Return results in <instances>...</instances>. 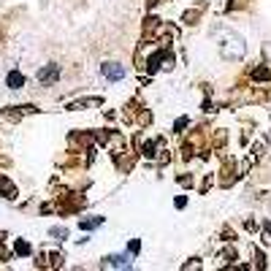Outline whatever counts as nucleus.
<instances>
[{"instance_id": "2", "label": "nucleus", "mask_w": 271, "mask_h": 271, "mask_svg": "<svg viewBox=\"0 0 271 271\" xmlns=\"http://www.w3.org/2000/svg\"><path fill=\"white\" fill-rule=\"evenodd\" d=\"M100 74H103V79H109V82H122L127 71H125V65H119V62H103Z\"/></svg>"}, {"instance_id": "5", "label": "nucleus", "mask_w": 271, "mask_h": 271, "mask_svg": "<svg viewBox=\"0 0 271 271\" xmlns=\"http://www.w3.org/2000/svg\"><path fill=\"white\" fill-rule=\"evenodd\" d=\"M163 62H174L171 52H165V49L155 52V57H149V65H147V71H149V74H157V71H160V65H163Z\"/></svg>"}, {"instance_id": "13", "label": "nucleus", "mask_w": 271, "mask_h": 271, "mask_svg": "<svg viewBox=\"0 0 271 271\" xmlns=\"http://www.w3.org/2000/svg\"><path fill=\"white\" fill-rule=\"evenodd\" d=\"M49 233H52L54 239H65V236H68V230H65V228H52Z\"/></svg>"}, {"instance_id": "6", "label": "nucleus", "mask_w": 271, "mask_h": 271, "mask_svg": "<svg viewBox=\"0 0 271 271\" xmlns=\"http://www.w3.org/2000/svg\"><path fill=\"white\" fill-rule=\"evenodd\" d=\"M6 84H9L11 90H22V87H25V76H22L19 71H11V74L6 76Z\"/></svg>"}, {"instance_id": "9", "label": "nucleus", "mask_w": 271, "mask_h": 271, "mask_svg": "<svg viewBox=\"0 0 271 271\" xmlns=\"http://www.w3.org/2000/svg\"><path fill=\"white\" fill-rule=\"evenodd\" d=\"M0 190H6V198H17V187H14L9 179H3V177H0Z\"/></svg>"}, {"instance_id": "3", "label": "nucleus", "mask_w": 271, "mask_h": 271, "mask_svg": "<svg viewBox=\"0 0 271 271\" xmlns=\"http://www.w3.org/2000/svg\"><path fill=\"white\" fill-rule=\"evenodd\" d=\"M36 79L41 82L44 87H49V84H54L60 79V65H54V62H49V65H44L41 71L36 74Z\"/></svg>"}, {"instance_id": "14", "label": "nucleus", "mask_w": 271, "mask_h": 271, "mask_svg": "<svg viewBox=\"0 0 271 271\" xmlns=\"http://www.w3.org/2000/svg\"><path fill=\"white\" fill-rule=\"evenodd\" d=\"M187 125H190V119H187V117H179L177 125H174V130H182V127H187Z\"/></svg>"}, {"instance_id": "12", "label": "nucleus", "mask_w": 271, "mask_h": 271, "mask_svg": "<svg viewBox=\"0 0 271 271\" xmlns=\"http://www.w3.org/2000/svg\"><path fill=\"white\" fill-rule=\"evenodd\" d=\"M17 252H19V255H30V244L19 239V242H17Z\"/></svg>"}, {"instance_id": "16", "label": "nucleus", "mask_w": 271, "mask_h": 271, "mask_svg": "<svg viewBox=\"0 0 271 271\" xmlns=\"http://www.w3.org/2000/svg\"><path fill=\"white\" fill-rule=\"evenodd\" d=\"M157 3H163V0H149V9H152V6H157Z\"/></svg>"}, {"instance_id": "15", "label": "nucleus", "mask_w": 271, "mask_h": 271, "mask_svg": "<svg viewBox=\"0 0 271 271\" xmlns=\"http://www.w3.org/2000/svg\"><path fill=\"white\" fill-rule=\"evenodd\" d=\"M139 250H141V242H130V244H127V252L139 255Z\"/></svg>"}, {"instance_id": "10", "label": "nucleus", "mask_w": 271, "mask_h": 271, "mask_svg": "<svg viewBox=\"0 0 271 271\" xmlns=\"http://www.w3.org/2000/svg\"><path fill=\"white\" fill-rule=\"evenodd\" d=\"M84 106H100V98H90V100H79V103H71V111H76V109H84Z\"/></svg>"}, {"instance_id": "8", "label": "nucleus", "mask_w": 271, "mask_h": 271, "mask_svg": "<svg viewBox=\"0 0 271 271\" xmlns=\"http://www.w3.org/2000/svg\"><path fill=\"white\" fill-rule=\"evenodd\" d=\"M252 79L255 82H268L271 79V71L266 65H258V68H252Z\"/></svg>"}, {"instance_id": "7", "label": "nucleus", "mask_w": 271, "mask_h": 271, "mask_svg": "<svg viewBox=\"0 0 271 271\" xmlns=\"http://www.w3.org/2000/svg\"><path fill=\"white\" fill-rule=\"evenodd\" d=\"M103 225V217H90V220H79V228L82 230H95V228H100Z\"/></svg>"}, {"instance_id": "1", "label": "nucleus", "mask_w": 271, "mask_h": 271, "mask_svg": "<svg viewBox=\"0 0 271 271\" xmlns=\"http://www.w3.org/2000/svg\"><path fill=\"white\" fill-rule=\"evenodd\" d=\"M244 52H247L244 38L242 36H233V33H225V38H222V44H220L222 60H242Z\"/></svg>"}, {"instance_id": "11", "label": "nucleus", "mask_w": 271, "mask_h": 271, "mask_svg": "<svg viewBox=\"0 0 271 271\" xmlns=\"http://www.w3.org/2000/svg\"><path fill=\"white\" fill-rule=\"evenodd\" d=\"M155 149H157V141H147V144H144V155H147V157H155V155H157Z\"/></svg>"}, {"instance_id": "4", "label": "nucleus", "mask_w": 271, "mask_h": 271, "mask_svg": "<svg viewBox=\"0 0 271 271\" xmlns=\"http://www.w3.org/2000/svg\"><path fill=\"white\" fill-rule=\"evenodd\" d=\"M103 266H109V268H130L133 258H130V252L127 255H109V258L103 260Z\"/></svg>"}]
</instances>
